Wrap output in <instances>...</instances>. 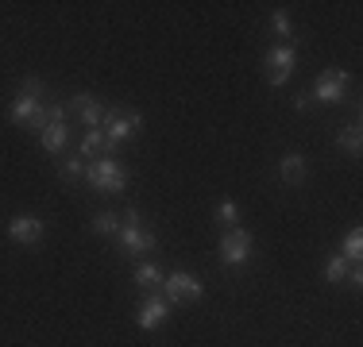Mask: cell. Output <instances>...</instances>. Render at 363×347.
I'll return each instance as SVG.
<instances>
[{
    "label": "cell",
    "instance_id": "ba28073f",
    "mask_svg": "<svg viewBox=\"0 0 363 347\" xmlns=\"http://www.w3.org/2000/svg\"><path fill=\"white\" fill-rule=\"evenodd\" d=\"M66 108H70L74 116L85 124V132H89V127H101V124H105V112H108L105 104H101L97 97H93V93H74Z\"/></svg>",
    "mask_w": 363,
    "mask_h": 347
},
{
    "label": "cell",
    "instance_id": "ffe728a7",
    "mask_svg": "<svg viewBox=\"0 0 363 347\" xmlns=\"http://www.w3.org/2000/svg\"><path fill=\"white\" fill-rule=\"evenodd\" d=\"M85 166H89V162H85L82 154H70V159H62V178H66V181L85 178Z\"/></svg>",
    "mask_w": 363,
    "mask_h": 347
},
{
    "label": "cell",
    "instance_id": "9c48e42d",
    "mask_svg": "<svg viewBox=\"0 0 363 347\" xmlns=\"http://www.w3.org/2000/svg\"><path fill=\"white\" fill-rule=\"evenodd\" d=\"M4 232H8V239L20 243V247H35L43 239V232H47V224H43L39 216H12Z\"/></svg>",
    "mask_w": 363,
    "mask_h": 347
},
{
    "label": "cell",
    "instance_id": "3957f363",
    "mask_svg": "<svg viewBox=\"0 0 363 347\" xmlns=\"http://www.w3.org/2000/svg\"><path fill=\"white\" fill-rule=\"evenodd\" d=\"M252 232L247 228H224L220 236V263L224 266H244L252 258Z\"/></svg>",
    "mask_w": 363,
    "mask_h": 347
},
{
    "label": "cell",
    "instance_id": "5b68a950",
    "mask_svg": "<svg viewBox=\"0 0 363 347\" xmlns=\"http://www.w3.org/2000/svg\"><path fill=\"white\" fill-rule=\"evenodd\" d=\"M8 120L20 124V127H35V132H43V124H47V108H43V101L16 93V101L8 104Z\"/></svg>",
    "mask_w": 363,
    "mask_h": 347
},
{
    "label": "cell",
    "instance_id": "e0dca14e",
    "mask_svg": "<svg viewBox=\"0 0 363 347\" xmlns=\"http://www.w3.org/2000/svg\"><path fill=\"white\" fill-rule=\"evenodd\" d=\"M120 228H124V220H120L116 212H97L93 216V232H97V236H120Z\"/></svg>",
    "mask_w": 363,
    "mask_h": 347
},
{
    "label": "cell",
    "instance_id": "d6986e66",
    "mask_svg": "<svg viewBox=\"0 0 363 347\" xmlns=\"http://www.w3.org/2000/svg\"><path fill=\"white\" fill-rule=\"evenodd\" d=\"M359 255H363V232L352 228L348 239H344V258H348V263H359Z\"/></svg>",
    "mask_w": 363,
    "mask_h": 347
},
{
    "label": "cell",
    "instance_id": "7c38bea8",
    "mask_svg": "<svg viewBox=\"0 0 363 347\" xmlns=\"http://www.w3.org/2000/svg\"><path fill=\"white\" fill-rule=\"evenodd\" d=\"M39 143H43V151L62 154V147L70 143V124H66V120H47L43 132H39Z\"/></svg>",
    "mask_w": 363,
    "mask_h": 347
},
{
    "label": "cell",
    "instance_id": "6da1fadb",
    "mask_svg": "<svg viewBox=\"0 0 363 347\" xmlns=\"http://www.w3.org/2000/svg\"><path fill=\"white\" fill-rule=\"evenodd\" d=\"M85 181H89L97 193H124L128 189V170L120 166L112 154H101V159H93L89 166H85Z\"/></svg>",
    "mask_w": 363,
    "mask_h": 347
},
{
    "label": "cell",
    "instance_id": "30bf717a",
    "mask_svg": "<svg viewBox=\"0 0 363 347\" xmlns=\"http://www.w3.org/2000/svg\"><path fill=\"white\" fill-rule=\"evenodd\" d=\"M167 317H170V301H167V297H155V293H151V297H143L140 312H135V324L151 332V328H162V324H167Z\"/></svg>",
    "mask_w": 363,
    "mask_h": 347
},
{
    "label": "cell",
    "instance_id": "9a60e30c",
    "mask_svg": "<svg viewBox=\"0 0 363 347\" xmlns=\"http://www.w3.org/2000/svg\"><path fill=\"white\" fill-rule=\"evenodd\" d=\"M336 147H340V151H348V154H359V147H363V127H359V124L340 127V132H336Z\"/></svg>",
    "mask_w": 363,
    "mask_h": 347
},
{
    "label": "cell",
    "instance_id": "44dd1931",
    "mask_svg": "<svg viewBox=\"0 0 363 347\" xmlns=\"http://www.w3.org/2000/svg\"><path fill=\"white\" fill-rule=\"evenodd\" d=\"M217 224H224V228H236V224H240V205L236 201H220L217 205Z\"/></svg>",
    "mask_w": 363,
    "mask_h": 347
},
{
    "label": "cell",
    "instance_id": "cb8c5ba5",
    "mask_svg": "<svg viewBox=\"0 0 363 347\" xmlns=\"http://www.w3.org/2000/svg\"><path fill=\"white\" fill-rule=\"evenodd\" d=\"M344 282H352L359 290V285H363V271H359V266H348V278H344Z\"/></svg>",
    "mask_w": 363,
    "mask_h": 347
},
{
    "label": "cell",
    "instance_id": "d4e9b609",
    "mask_svg": "<svg viewBox=\"0 0 363 347\" xmlns=\"http://www.w3.org/2000/svg\"><path fill=\"white\" fill-rule=\"evenodd\" d=\"M294 108L306 112V108H309V93H298V97H294Z\"/></svg>",
    "mask_w": 363,
    "mask_h": 347
},
{
    "label": "cell",
    "instance_id": "8992f818",
    "mask_svg": "<svg viewBox=\"0 0 363 347\" xmlns=\"http://www.w3.org/2000/svg\"><path fill=\"white\" fill-rule=\"evenodd\" d=\"M294 62H298V55H294L290 42H279V47L267 50L263 66H267V81L271 85H286L290 74H294Z\"/></svg>",
    "mask_w": 363,
    "mask_h": 347
},
{
    "label": "cell",
    "instance_id": "52a82bcc",
    "mask_svg": "<svg viewBox=\"0 0 363 347\" xmlns=\"http://www.w3.org/2000/svg\"><path fill=\"white\" fill-rule=\"evenodd\" d=\"M344 89H348V74L336 69V66H328L313 85V101L317 104H336V101H344Z\"/></svg>",
    "mask_w": 363,
    "mask_h": 347
},
{
    "label": "cell",
    "instance_id": "277c9868",
    "mask_svg": "<svg viewBox=\"0 0 363 347\" xmlns=\"http://www.w3.org/2000/svg\"><path fill=\"white\" fill-rule=\"evenodd\" d=\"M201 293H205V285H201V278H197V274L174 271V274L162 278V297L174 301V305H182V301H197Z\"/></svg>",
    "mask_w": 363,
    "mask_h": 347
},
{
    "label": "cell",
    "instance_id": "7402d4cb",
    "mask_svg": "<svg viewBox=\"0 0 363 347\" xmlns=\"http://www.w3.org/2000/svg\"><path fill=\"white\" fill-rule=\"evenodd\" d=\"M20 93H23V97H35V101H43V97H47V85H43L39 77H23V81H20Z\"/></svg>",
    "mask_w": 363,
    "mask_h": 347
},
{
    "label": "cell",
    "instance_id": "2e32d148",
    "mask_svg": "<svg viewBox=\"0 0 363 347\" xmlns=\"http://www.w3.org/2000/svg\"><path fill=\"white\" fill-rule=\"evenodd\" d=\"M162 274L155 263H143V266H135V285H143V290H162Z\"/></svg>",
    "mask_w": 363,
    "mask_h": 347
},
{
    "label": "cell",
    "instance_id": "7a4b0ae2",
    "mask_svg": "<svg viewBox=\"0 0 363 347\" xmlns=\"http://www.w3.org/2000/svg\"><path fill=\"white\" fill-rule=\"evenodd\" d=\"M143 127V116L140 112H116V108H108L105 112V124H101V132H105L108 139V151L112 147H120L124 139H132L135 132Z\"/></svg>",
    "mask_w": 363,
    "mask_h": 347
},
{
    "label": "cell",
    "instance_id": "4fadbf2b",
    "mask_svg": "<svg viewBox=\"0 0 363 347\" xmlns=\"http://www.w3.org/2000/svg\"><path fill=\"white\" fill-rule=\"evenodd\" d=\"M279 178L286 181V186H301V181L309 178V162L301 159L298 151L286 154V159H279Z\"/></svg>",
    "mask_w": 363,
    "mask_h": 347
},
{
    "label": "cell",
    "instance_id": "ac0fdd59",
    "mask_svg": "<svg viewBox=\"0 0 363 347\" xmlns=\"http://www.w3.org/2000/svg\"><path fill=\"white\" fill-rule=\"evenodd\" d=\"M325 278H328L333 285H340L344 278H348V258H344V255H333V258L325 263Z\"/></svg>",
    "mask_w": 363,
    "mask_h": 347
},
{
    "label": "cell",
    "instance_id": "5bb4252c",
    "mask_svg": "<svg viewBox=\"0 0 363 347\" xmlns=\"http://www.w3.org/2000/svg\"><path fill=\"white\" fill-rule=\"evenodd\" d=\"M101 151L112 154V151H108V139H105V132H101V127H89V132L82 135V159L89 162V159H97Z\"/></svg>",
    "mask_w": 363,
    "mask_h": 347
},
{
    "label": "cell",
    "instance_id": "8fae6325",
    "mask_svg": "<svg viewBox=\"0 0 363 347\" xmlns=\"http://www.w3.org/2000/svg\"><path fill=\"white\" fill-rule=\"evenodd\" d=\"M116 239L124 247V255H147V251H155V236L143 232V224H124Z\"/></svg>",
    "mask_w": 363,
    "mask_h": 347
},
{
    "label": "cell",
    "instance_id": "603a6c76",
    "mask_svg": "<svg viewBox=\"0 0 363 347\" xmlns=\"http://www.w3.org/2000/svg\"><path fill=\"white\" fill-rule=\"evenodd\" d=\"M271 28H274V35H279V39H286V35H290V16L282 12V8L271 16Z\"/></svg>",
    "mask_w": 363,
    "mask_h": 347
}]
</instances>
